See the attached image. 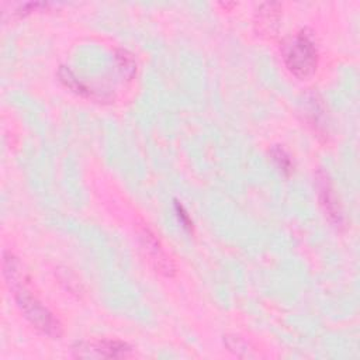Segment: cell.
I'll return each mask as SVG.
<instances>
[{
	"label": "cell",
	"instance_id": "2",
	"mask_svg": "<svg viewBox=\"0 0 360 360\" xmlns=\"http://www.w3.org/2000/svg\"><path fill=\"white\" fill-rule=\"evenodd\" d=\"M283 59L295 77H309L318 66V48L312 32L301 30L291 37L283 46Z\"/></svg>",
	"mask_w": 360,
	"mask_h": 360
},
{
	"label": "cell",
	"instance_id": "3",
	"mask_svg": "<svg viewBox=\"0 0 360 360\" xmlns=\"http://www.w3.org/2000/svg\"><path fill=\"white\" fill-rule=\"evenodd\" d=\"M131 352V346L121 340H80L72 346V354L79 359H122Z\"/></svg>",
	"mask_w": 360,
	"mask_h": 360
},
{
	"label": "cell",
	"instance_id": "4",
	"mask_svg": "<svg viewBox=\"0 0 360 360\" xmlns=\"http://www.w3.org/2000/svg\"><path fill=\"white\" fill-rule=\"evenodd\" d=\"M138 238H139L143 252L146 253V256H148L150 264L155 267V270L163 276H173L174 274L173 262L166 255L165 249L160 246L156 236L148 228H141L138 231Z\"/></svg>",
	"mask_w": 360,
	"mask_h": 360
},
{
	"label": "cell",
	"instance_id": "5",
	"mask_svg": "<svg viewBox=\"0 0 360 360\" xmlns=\"http://www.w3.org/2000/svg\"><path fill=\"white\" fill-rule=\"evenodd\" d=\"M318 190H319V200L321 204L323 207L325 214L328 215V218L330 219L332 224H335V226H342L343 225V215L339 207V202L335 197V193L332 190L330 181L328 180L326 174L319 172L318 176Z\"/></svg>",
	"mask_w": 360,
	"mask_h": 360
},
{
	"label": "cell",
	"instance_id": "11",
	"mask_svg": "<svg viewBox=\"0 0 360 360\" xmlns=\"http://www.w3.org/2000/svg\"><path fill=\"white\" fill-rule=\"evenodd\" d=\"M174 207H176V214H177L179 219L181 221L183 226L187 228L188 231H191V229H193V221H191V218L188 217V214H187V211L184 210V207H183L179 201H176Z\"/></svg>",
	"mask_w": 360,
	"mask_h": 360
},
{
	"label": "cell",
	"instance_id": "1",
	"mask_svg": "<svg viewBox=\"0 0 360 360\" xmlns=\"http://www.w3.org/2000/svg\"><path fill=\"white\" fill-rule=\"evenodd\" d=\"M3 276L6 284L13 291L17 307L22 312L24 318L41 333L58 339L62 336L63 329L58 318L28 290L25 283L24 270L17 257L4 252L3 255Z\"/></svg>",
	"mask_w": 360,
	"mask_h": 360
},
{
	"label": "cell",
	"instance_id": "6",
	"mask_svg": "<svg viewBox=\"0 0 360 360\" xmlns=\"http://www.w3.org/2000/svg\"><path fill=\"white\" fill-rule=\"evenodd\" d=\"M280 11L281 6L278 3H263L257 8L256 13V21L255 25L259 32L267 34V35H274L277 27H278V20H280Z\"/></svg>",
	"mask_w": 360,
	"mask_h": 360
},
{
	"label": "cell",
	"instance_id": "8",
	"mask_svg": "<svg viewBox=\"0 0 360 360\" xmlns=\"http://www.w3.org/2000/svg\"><path fill=\"white\" fill-rule=\"evenodd\" d=\"M115 59H117V65H118V69L122 73V76L132 79V76L136 72V62L134 59V55L131 52H128L127 49H118L115 52Z\"/></svg>",
	"mask_w": 360,
	"mask_h": 360
},
{
	"label": "cell",
	"instance_id": "7",
	"mask_svg": "<svg viewBox=\"0 0 360 360\" xmlns=\"http://www.w3.org/2000/svg\"><path fill=\"white\" fill-rule=\"evenodd\" d=\"M58 76H59V80L66 86L69 87L72 91L83 96V97H87V98H97V93L91 89H89L87 86H84L75 75L73 72L68 68V66H60L59 70H58Z\"/></svg>",
	"mask_w": 360,
	"mask_h": 360
},
{
	"label": "cell",
	"instance_id": "9",
	"mask_svg": "<svg viewBox=\"0 0 360 360\" xmlns=\"http://www.w3.org/2000/svg\"><path fill=\"white\" fill-rule=\"evenodd\" d=\"M224 343L228 347V350H231L232 353H235L239 357H250L253 356L250 353V347L249 345L238 335H225L224 336Z\"/></svg>",
	"mask_w": 360,
	"mask_h": 360
},
{
	"label": "cell",
	"instance_id": "10",
	"mask_svg": "<svg viewBox=\"0 0 360 360\" xmlns=\"http://www.w3.org/2000/svg\"><path fill=\"white\" fill-rule=\"evenodd\" d=\"M270 156L271 159L274 160V163L280 167V170L285 174H290L292 172V162H291V158L288 156V153L278 145L273 146L270 149Z\"/></svg>",
	"mask_w": 360,
	"mask_h": 360
}]
</instances>
